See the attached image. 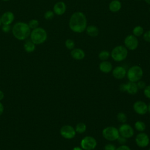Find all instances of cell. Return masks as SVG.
<instances>
[{
    "label": "cell",
    "instance_id": "1",
    "mask_svg": "<svg viewBox=\"0 0 150 150\" xmlns=\"http://www.w3.org/2000/svg\"><path fill=\"white\" fill-rule=\"evenodd\" d=\"M87 21L86 15L81 12L73 13L69 19V26L75 33H82L87 28Z\"/></svg>",
    "mask_w": 150,
    "mask_h": 150
},
{
    "label": "cell",
    "instance_id": "2",
    "mask_svg": "<svg viewBox=\"0 0 150 150\" xmlns=\"http://www.w3.org/2000/svg\"><path fill=\"white\" fill-rule=\"evenodd\" d=\"M11 30L13 36L19 40L27 39L29 37L31 32L28 24L23 22L15 23L12 26Z\"/></svg>",
    "mask_w": 150,
    "mask_h": 150
},
{
    "label": "cell",
    "instance_id": "3",
    "mask_svg": "<svg viewBox=\"0 0 150 150\" xmlns=\"http://www.w3.org/2000/svg\"><path fill=\"white\" fill-rule=\"evenodd\" d=\"M30 39L35 45H40L45 42L47 38L46 30L41 27H38L31 30L30 34Z\"/></svg>",
    "mask_w": 150,
    "mask_h": 150
},
{
    "label": "cell",
    "instance_id": "4",
    "mask_svg": "<svg viewBox=\"0 0 150 150\" xmlns=\"http://www.w3.org/2000/svg\"><path fill=\"white\" fill-rule=\"evenodd\" d=\"M110 55L114 61L118 62H122L128 56V49L124 46L118 45L113 48Z\"/></svg>",
    "mask_w": 150,
    "mask_h": 150
},
{
    "label": "cell",
    "instance_id": "5",
    "mask_svg": "<svg viewBox=\"0 0 150 150\" xmlns=\"http://www.w3.org/2000/svg\"><path fill=\"white\" fill-rule=\"evenodd\" d=\"M127 76L129 81L137 82L140 80L143 76L142 69L137 65L131 66L127 71Z\"/></svg>",
    "mask_w": 150,
    "mask_h": 150
},
{
    "label": "cell",
    "instance_id": "6",
    "mask_svg": "<svg viewBox=\"0 0 150 150\" xmlns=\"http://www.w3.org/2000/svg\"><path fill=\"white\" fill-rule=\"evenodd\" d=\"M102 135L105 139L109 141H114L117 140L118 137L120 135L118 129L112 126L107 127L104 128L102 131Z\"/></svg>",
    "mask_w": 150,
    "mask_h": 150
},
{
    "label": "cell",
    "instance_id": "7",
    "mask_svg": "<svg viewBox=\"0 0 150 150\" xmlns=\"http://www.w3.org/2000/svg\"><path fill=\"white\" fill-rule=\"evenodd\" d=\"M96 139L91 136L84 137L80 142V147L83 150H93L97 146Z\"/></svg>",
    "mask_w": 150,
    "mask_h": 150
},
{
    "label": "cell",
    "instance_id": "8",
    "mask_svg": "<svg viewBox=\"0 0 150 150\" xmlns=\"http://www.w3.org/2000/svg\"><path fill=\"white\" fill-rule=\"evenodd\" d=\"M138 39L133 35H128L124 39L125 47L130 50H135L138 46Z\"/></svg>",
    "mask_w": 150,
    "mask_h": 150
},
{
    "label": "cell",
    "instance_id": "9",
    "mask_svg": "<svg viewBox=\"0 0 150 150\" xmlns=\"http://www.w3.org/2000/svg\"><path fill=\"white\" fill-rule=\"evenodd\" d=\"M61 135L65 139H71L73 138L76 134L75 128L69 125H66L63 126L60 130Z\"/></svg>",
    "mask_w": 150,
    "mask_h": 150
},
{
    "label": "cell",
    "instance_id": "10",
    "mask_svg": "<svg viewBox=\"0 0 150 150\" xmlns=\"http://www.w3.org/2000/svg\"><path fill=\"white\" fill-rule=\"evenodd\" d=\"M118 131L120 135L127 139L131 138L134 134L133 128L130 125L126 123H123L121 124L118 128Z\"/></svg>",
    "mask_w": 150,
    "mask_h": 150
},
{
    "label": "cell",
    "instance_id": "11",
    "mask_svg": "<svg viewBox=\"0 0 150 150\" xmlns=\"http://www.w3.org/2000/svg\"><path fill=\"white\" fill-rule=\"evenodd\" d=\"M135 142L140 148H145L147 146L149 143V138L148 135L144 132H140L135 137Z\"/></svg>",
    "mask_w": 150,
    "mask_h": 150
},
{
    "label": "cell",
    "instance_id": "12",
    "mask_svg": "<svg viewBox=\"0 0 150 150\" xmlns=\"http://www.w3.org/2000/svg\"><path fill=\"white\" fill-rule=\"evenodd\" d=\"M134 111L139 115H144L148 112V105L142 101H137L133 105Z\"/></svg>",
    "mask_w": 150,
    "mask_h": 150
},
{
    "label": "cell",
    "instance_id": "13",
    "mask_svg": "<svg viewBox=\"0 0 150 150\" xmlns=\"http://www.w3.org/2000/svg\"><path fill=\"white\" fill-rule=\"evenodd\" d=\"M2 25H11L14 21L15 15L11 11H6L2 13L1 16Z\"/></svg>",
    "mask_w": 150,
    "mask_h": 150
},
{
    "label": "cell",
    "instance_id": "14",
    "mask_svg": "<svg viewBox=\"0 0 150 150\" xmlns=\"http://www.w3.org/2000/svg\"><path fill=\"white\" fill-rule=\"evenodd\" d=\"M53 10L54 14L61 16L63 15L66 11V5L63 1H59L54 5Z\"/></svg>",
    "mask_w": 150,
    "mask_h": 150
},
{
    "label": "cell",
    "instance_id": "15",
    "mask_svg": "<svg viewBox=\"0 0 150 150\" xmlns=\"http://www.w3.org/2000/svg\"><path fill=\"white\" fill-rule=\"evenodd\" d=\"M112 76L114 78L121 80L125 77L127 74V71L125 69L121 66H118L115 67L112 70Z\"/></svg>",
    "mask_w": 150,
    "mask_h": 150
},
{
    "label": "cell",
    "instance_id": "16",
    "mask_svg": "<svg viewBox=\"0 0 150 150\" xmlns=\"http://www.w3.org/2000/svg\"><path fill=\"white\" fill-rule=\"evenodd\" d=\"M70 55L75 60H80L83 59L85 57L86 54L84 50H82L81 49L74 48L73 49L71 50Z\"/></svg>",
    "mask_w": 150,
    "mask_h": 150
},
{
    "label": "cell",
    "instance_id": "17",
    "mask_svg": "<svg viewBox=\"0 0 150 150\" xmlns=\"http://www.w3.org/2000/svg\"><path fill=\"white\" fill-rule=\"evenodd\" d=\"M125 91L129 94H135L138 90L137 83L135 82L128 81L127 84H125Z\"/></svg>",
    "mask_w": 150,
    "mask_h": 150
},
{
    "label": "cell",
    "instance_id": "18",
    "mask_svg": "<svg viewBox=\"0 0 150 150\" xmlns=\"http://www.w3.org/2000/svg\"><path fill=\"white\" fill-rule=\"evenodd\" d=\"M99 69L103 73H108L112 70V66L108 61H102L99 64Z\"/></svg>",
    "mask_w": 150,
    "mask_h": 150
},
{
    "label": "cell",
    "instance_id": "19",
    "mask_svg": "<svg viewBox=\"0 0 150 150\" xmlns=\"http://www.w3.org/2000/svg\"><path fill=\"white\" fill-rule=\"evenodd\" d=\"M108 8L112 12H118L121 8V3L119 0H112L109 4Z\"/></svg>",
    "mask_w": 150,
    "mask_h": 150
},
{
    "label": "cell",
    "instance_id": "20",
    "mask_svg": "<svg viewBox=\"0 0 150 150\" xmlns=\"http://www.w3.org/2000/svg\"><path fill=\"white\" fill-rule=\"evenodd\" d=\"M86 30L88 36L93 38L96 37L99 33V29L95 25H89L87 26Z\"/></svg>",
    "mask_w": 150,
    "mask_h": 150
},
{
    "label": "cell",
    "instance_id": "21",
    "mask_svg": "<svg viewBox=\"0 0 150 150\" xmlns=\"http://www.w3.org/2000/svg\"><path fill=\"white\" fill-rule=\"evenodd\" d=\"M23 48L26 52L31 53L35 51L36 45L30 39H26L23 44Z\"/></svg>",
    "mask_w": 150,
    "mask_h": 150
},
{
    "label": "cell",
    "instance_id": "22",
    "mask_svg": "<svg viewBox=\"0 0 150 150\" xmlns=\"http://www.w3.org/2000/svg\"><path fill=\"white\" fill-rule=\"evenodd\" d=\"M87 129L86 125L83 122H79L78 123L75 127V131L77 133L82 134L84 133Z\"/></svg>",
    "mask_w": 150,
    "mask_h": 150
},
{
    "label": "cell",
    "instance_id": "23",
    "mask_svg": "<svg viewBox=\"0 0 150 150\" xmlns=\"http://www.w3.org/2000/svg\"><path fill=\"white\" fill-rule=\"evenodd\" d=\"M144 29L141 26H136L132 30L133 35L136 37H139L144 33Z\"/></svg>",
    "mask_w": 150,
    "mask_h": 150
},
{
    "label": "cell",
    "instance_id": "24",
    "mask_svg": "<svg viewBox=\"0 0 150 150\" xmlns=\"http://www.w3.org/2000/svg\"><path fill=\"white\" fill-rule=\"evenodd\" d=\"M134 127L139 132H143L146 128V125L145 123L141 121H136L134 124Z\"/></svg>",
    "mask_w": 150,
    "mask_h": 150
},
{
    "label": "cell",
    "instance_id": "25",
    "mask_svg": "<svg viewBox=\"0 0 150 150\" xmlns=\"http://www.w3.org/2000/svg\"><path fill=\"white\" fill-rule=\"evenodd\" d=\"M110 56V53L108 50H102L98 54V58L102 60H107Z\"/></svg>",
    "mask_w": 150,
    "mask_h": 150
},
{
    "label": "cell",
    "instance_id": "26",
    "mask_svg": "<svg viewBox=\"0 0 150 150\" xmlns=\"http://www.w3.org/2000/svg\"><path fill=\"white\" fill-rule=\"evenodd\" d=\"M28 24L31 30L39 27V21L36 19H32L29 21Z\"/></svg>",
    "mask_w": 150,
    "mask_h": 150
},
{
    "label": "cell",
    "instance_id": "27",
    "mask_svg": "<svg viewBox=\"0 0 150 150\" xmlns=\"http://www.w3.org/2000/svg\"><path fill=\"white\" fill-rule=\"evenodd\" d=\"M65 46L66 47L67 49L69 50H72L74 48V46H75L74 42L71 39H67L65 41Z\"/></svg>",
    "mask_w": 150,
    "mask_h": 150
},
{
    "label": "cell",
    "instance_id": "28",
    "mask_svg": "<svg viewBox=\"0 0 150 150\" xmlns=\"http://www.w3.org/2000/svg\"><path fill=\"white\" fill-rule=\"evenodd\" d=\"M117 118L118 121L119 122L122 123V124L123 123H125V122L127 120V115L124 112H119V113H118V114L117 115Z\"/></svg>",
    "mask_w": 150,
    "mask_h": 150
},
{
    "label": "cell",
    "instance_id": "29",
    "mask_svg": "<svg viewBox=\"0 0 150 150\" xmlns=\"http://www.w3.org/2000/svg\"><path fill=\"white\" fill-rule=\"evenodd\" d=\"M54 15V13L53 11L49 10L45 12L44 13V18L46 20H50L52 19Z\"/></svg>",
    "mask_w": 150,
    "mask_h": 150
},
{
    "label": "cell",
    "instance_id": "30",
    "mask_svg": "<svg viewBox=\"0 0 150 150\" xmlns=\"http://www.w3.org/2000/svg\"><path fill=\"white\" fill-rule=\"evenodd\" d=\"M144 94L146 98L150 99V85L146 86L144 88Z\"/></svg>",
    "mask_w": 150,
    "mask_h": 150
},
{
    "label": "cell",
    "instance_id": "31",
    "mask_svg": "<svg viewBox=\"0 0 150 150\" xmlns=\"http://www.w3.org/2000/svg\"><path fill=\"white\" fill-rule=\"evenodd\" d=\"M143 39L145 42L150 43V30L143 33Z\"/></svg>",
    "mask_w": 150,
    "mask_h": 150
},
{
    "label": "cell",
    "instance_id": "32",
    "mask_svg": "<svg viewBox=\"0 0 150 150\" xmlns=\"http://www.w3.org/2000/svg\"><path fill=\"white\" fill-rule=\"evenodd\" d=\"M1 29H2V31L4 33H8L12 29L10 25H2Z\"/></svg>",
    "mask_w": 150,
    "mask_h": 150
},
{
    "label": "cell",
    "instance_id": "33",
    "mask_svg": "<svg viewBox=\"0 0 150 150\" xmlns=\"http://www.w3.org/2000/svg\"><path fill=\"white\" fill-rule=\"evenodd\" d=\"M117 141H118V144H120L121 145H125L127 142V138H125V137L121 136V135H120L118 137V138H117Z\"/></svg>",
    "mask_w": 150,
    "mask_h": 150
},
{
    "label": "cell",
    "instance_id": "34",
    "mask_svg": "<svg viewBox=\"0 0 150 150\" xmlns=\"http://www.w3.org/2000/svg\"><path fill=\"white\" fill-rule=\"evenodd\" d=\"M115 149H116L115 146L114 144L111 143L107 144L104 147V150H115Z\"/></svg>",
    "mask_w": 150,
    "mask_h": 150
},
{
    "label": "cell",
    "instance_id": "35",
    "mask_svg": "<svg viewBox=\"0 0 150 150\" xmlns=\"http://www.w3.org/2000/svg\"><path fill=\"white\" fill-rule=\"evenodd\" d=\"M136 83L138 89H144L146 87V84L144 81L139 80Z\"/></svg>",
    "mask_w": 150,
    "mask_h": 150
},
{
    "label": "cell",
    "instance_id": "36",
    "mask_svg": "<svg viewBox=\"0 0 150 150\" xmlns=\"http://www.w3.org/2000/svg\"><path fill=\"white\" fill-rule=\"evenodd\" d=\"M115 150H131V149L128 146L125 144V145H121L120 146L116 148Z\"/></svg>",
    "mask_w": 150,
    "mask_h": 150
},
{
    "label": "cell",
    "instance_id": "37",
    "mask_svg": "<svg viewBox=\"0 0 150 150\" xmlns=\"http://www.w3.org/2000/svg\"><path fill=\"white\" fill-rule=\"evenodd\" d=\"M4 105H3L0 102V115H2V114L3 112H4Z\"/></svg>",
    "mask_w": 150,
    "mask_h": 150
},
{
    "label": "cell",
    "instance_id": "38",
    "mask_svg": "<svg viewBox=\"0 0 150 150\" xmlns=\"http://www.w3.org/2000/svg\"><path fill=\"white\" fill-rule=\"evenodd\" d=\"M4 97V93H3L2 91L0 90V101L2 100Z\"/></svg>",
    "mask_w": 150,
    "mask_h": 150
},
{
    "label": "cell",
    "instance_id": "39",
    "mask_svg": "<svg viewBox=\"0 0 150 150\" xmlns=\"http://www.w3.org/2000/svg\"><path fill=\"white\" fill-rule=\"evenodd\" d=\"M73 150H83L81 147L79 146H75L73 148Z\"/></svg>",
    "mask_w": 150,
    "mask_h": 150
},
{
    "label": "cell",
    "instance_id": "40",
    "mask_svg": "<svg viewBox=\"0 0 150 150\" xmlns=\"http://www.w3.org/2000/svg\"><path fill=\"white\" fill-rule=\"evenodd\" d=\"M145 2L148 4V5H150V0H145Z\"/></svg>",
    "mask_w": 150,
    "mask_h": 150
},
{
    "label": "cell",
    "instance_id": "41",
    "mask_svg": "<svg viewBox=\"0 0 150 150\" xmlns=\"http://www.w3.org/2000/svg\"><path fill=\"white\" fill-rule=\"evenodd\" d=\"M148 111L150 112V103L148 105Z\"/></svg>",
    "mask_w": 150,
    "mask_h": 150
},
{
    "label": "cell",
    "instance_id": "42",
    "mask_svg": "<svg viewBox=\"0 0 150 150\" xmlns=\"http://www.w3.org/2000/svg\"><path fill=\"white\" fill-rule=\"evenodd\" d=\"M2 25V21H1V16H0V26Z\"/></svg>",
    "mask_w": 150,
    "mask_h": 150
},
{
    "label": "cell",
    "instance_id": "43",
    "mask_svg": "<svg viewBox=\"0 0 150 150\" xmlns=\"http://www.w3.org/2000/svg\"><path fill=\"white\" fill-rule=\"evenodd\" d=\"M2 1H5V2H8V1H10V0H2Z\"/></svg>",
    "mask_w": 150,
    "mask_h": 150
},
{
    "label": "cell",
    "instance_id": "44",
    "mask_svg": "<svg viewBox=\"0 0 150 150\" xmlns=\"http://www.w3.org/2000/svg\"><path fill=\"white\" fill-rule=\"evenodd\" d=\"M137 1H141V0H137Z\"/></svg>",
    "mask_w": 150,
    "mask_h": 150
},
{
    "label": "cell",
    "instance_id": "45",
    "mask_svg": "<svg viewBox=\"0 0 150 150\" xmlns=\"http://www.w3.org/2000/svg\"><path fill=\"white\" fill-rule=\"evenodd\" d=\"M148 150H150V148H149V149H148Z\"/></svg>",
    "mask_w": 150,
    "mask_h": 150
},
{
    "label": "cell",
    "instance_id": "46",
    "mask_svg": "<svg viewBox=\"0 0 150 150\" xmlns=\"http://www.w3.org/2000/svg\"><path fill=\"white\" fill-rule=\"evenodd\" d=\"M149 12H150V8H149Z\"/></svg>",
    "mask_w": 150,
    "mask_h": 150
},
{
    "label": "cell",
    "instance_id": "47",
    "mask_svg": "<svg viewBox=\"0 0 150 150\" xmlns=\"http://www.w3.org/2000/svg\"><path fill=\"white\" fill-rule=\"evenodd\" d=\"M93 150H94V149H93Z\"/></svg>",
    "mask_w": 150,
    "mask_h": 150
}]
</instances>
